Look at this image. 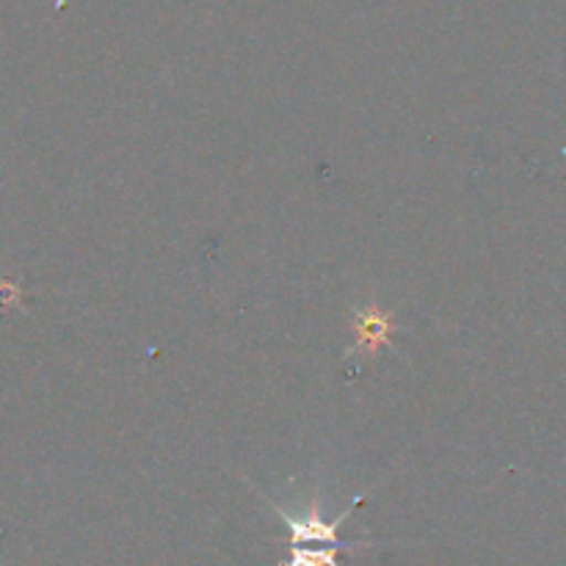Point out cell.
I'll use <instances>...</instances> for the list:
<instances>
[{"label": "cell", "instance_id": "2", "mask_svg": "<svg viewBox=\"0 0 566 566\" xmlns=\"http://www.w3.org/2000/svg\"><path fill=\"white\" fill-rule=\"evenodd\" d=\"M354 329H357V340L348 354H376L379 346H390V332H392V318L387 313H381L376 304L365 310H354Z\"/></svg>", "mask_w": 566, "mask_h": 566}, {"label": "cell", "instance_id": "1", "mask_svg": "<svg viewBox=\"0 0 566 566\" xmlns=\"http://www.w3.org/2000/svg\"><path fill=\"white\" fill-rule=\"evenodd\" d=\"M363 501H365V495L354 497L352 506H348L346 512L337 514L332 523H326V520L321 517V497L318 495L313 497V503H310V509L304 514L285 512V509L274 501H269V506L274 509V514L282 520V525L287 528V534H291V547L293 545H340V547H346V551H354V547H370V542H359V545L357 542H352V545H348V542H340L337 531H340V525L346 523L348 514L354 512V506Z\"/></svg>", "mask_w": 566, "mask_h": 566}, {"label": "cell", "instance_id": "3", "mask_svg": "<svg viewBox=\"0 0 566 566\" xmlns=\"http://www.w3.org/2000/svg\"><path fill=\"white\" fill-rule=\"evenodd\" d=\"M346 551L340 545H321V547H307V545H293L291 558L282 562L280 566H340L337 564V553Z\"/></svg>", "mask_w": 566, "mask_h": 566}]
</instances>
